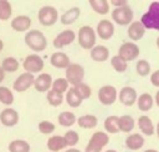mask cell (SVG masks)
Listing matches in <instances>:
<instances>
[{
  "label": "cell",
  "mask_w": 159,
  "mask_h": 152,
  "mask_svg": "<svg viewBox=\"0 0 159 152\" xmlns=\"http://www.w3.org/2000/svg\"><path fill=\"white\" fill-rule=\"evenodd\" d=\"M37 127H39V131H40L41 133H43V135H50V133H52V132L55 131V129H56L55 124L51 122V121H48V120L40 121L39 125H37Z\"/></svg>",
  "instance_id": "60d3db41"
},
{
  "label": "cell",
  "mask_w": 159,
  "mask_h": 152,
  "mask_svg": "<svg viewBox=\"0 0 159 152\" xmlns=\"http://www.w3.org/2000/svg\"><path fill=\"white\" fill-rule=\"evenodd\" d=\"M140 51L139 47L134 43V42H124L120 44L119 49H118V56L124 59L125 62H130L138 58Z\"/></svg>",
  "instance_id": "ba28073f"
},
{
  "label": "cell",
  "mask_w": 159,
  "mask_h": 152,
  "mask_svg": "<svg viewBox=\"0 0 159 152\" xmlns=\"http://www.w3.org/2000/svg\"><path fill=\"white\" fill-rule=\"evenodd\" d=\"M75 40H76V33H75V31L71 30V28H67V30L61 31V32L53 38L52 44H53L55 48L61 49V48H63V47L71 44Z\"/></svg>",
  "instance_id": "30bf717a"
},
{
  "label": "cell",
  "mask_w": 159,
  "mask_h": 152,
  "mask_svg": "<svg viewBox=\"0 0 159 152\" xmlns=\"http://www.w3.org/2000/svg\"><path fill=\"white\" fill-rule=\"evenodd\" d=\"M111 4L114 6V9H117V7H123V6H127V5H128V2H127L125 0H112Z\"/></svg>",
  "instance_id": "f6af8a7d"
},
{
  "label": "cell",
  "mask_w": 159,
  "mask_h": 152,
  "mask_svg": "<svg viewBox=\"0 0 159 152\" xmlns=\"http://www.w3.org/2000/svg\"><path fill=\"white\" fill-rule=\"evenodd\" d=\"M57 121L63 127H71V126H73L77 122V117H76V115L72 111H62L58 115Z\"/></svg>",
  "instance_id": "4316f807"
},
{
  "label": "cell",
  "mask_w": 159,
  "mask_h": 152,
  "mask_svg": "<svg viewBox=\"0 0 159 152\" xmlns=\"http://www.w3.org/2000/svg\"><path fill=\"white\" fill-rule=\"evenodd\" d=\"M65 100H66L67 105L71 106V108H78V106L82 104V101H83L82 96L78 94V91L76 90L75 87H71V88L67 90L66 96H65Z\"/></svg>",
  "instance_id": "7402d4cb"
},
{
  "label": "cell",
  "mask_w": 159,
  "mask_h": 152,
  "mask_svg": "<svg viewBox=\"0 0 159 152\" xmlns=\"http://www.w3.org/2000/svg\"><path fill=\"white\" fill-rule=\"evenodd\" d=\"M50 63L52 67L58 69H67V67L71 64L70 57L65 52H53L50 57Z\"/></svg>",
  "instance_id": "e0dca14e"
},
{
  "label": "cell",
  "mask_w": 159,
  "mask_h": 152,
  "mask_svg": "<svg viewBox=\"0 0 159 152\" xmlns=\"http://www.w3.org/2000/svg\"><path fill=\"white\" fill-rule=\"evenodd\" d=\"M157 47H158V48H159V37H158V38H157Z\"/></svg>",
  "instance_id": "db71d44e"
},
{
  "label": "cell",
  "mask_w": 159,
  "mask_h": 152,
  "mask_svg": "<svg viewBox=\"0 0 159 152\" xmlns=\"http://www.w3.org/2000/svg\"><path fill=\"white\" fill-rule=\"evenodd\" d=\"M117 96H118V93L113 85H103L98 90V100L101 104L106 106L114 104V101L117 100Z\"/></svg>",
  "instance_id": "9c48e42d"
},
{
  "label": "cell",
  "mask_w": 159,
  "mask_h": 152,
  "mask_svg": "<svg viewBox=\"0 0 159 152\" xmlns=\"http://www.w3.org/2000/svg\"><path fill=\"white\" fill-rule=\"evenodd\" d=\"M5 79V70L2 69V67H0V83Z\"/></svg>",
  "instance_id": "bcb514c9"
},
{
  "label": "cell",
  "mask_w": 159,
  "mask_h": 152,
  "mask_svg": "<svg viewBox=\"0 0 159 152\" xmlns=\"http://www.w3.org/2000/svg\"><path fill=\"white\" fill-rule=\"evenodd\" d=\"M96 37H97V33L96 31L88 26V25H84L80 28L78 31V35H77V41H78V44L83 48V49H92L94 46H96Z\"/></svg>",
  "instance_id": "3957f363"
},
{
  "label": "cell",
  "mask_w": 159,
  "mask_h": 152,
  "mask_svg": "<svg viewBox=\"0 0 159 152\" xmlns=\"http://www.w3.org/2000/svg\"><path fill=\"white\" fill-rule=\"evenodd\" d=\"M133 129H134V119L130 115L119 116V131L130 132Z\"/></svg>",
  "instance_id": "d6a6232c"
},
{
  "label": "cell",
  "mask_w": 159,
  "mask_h": 152,
  "mask_svg": "<svg viewBox=\"0 0 159 152\" xmlns=\"http://www.w3.org/2000/svg\"><path fill=\"white\" fill-rule=\"evenodd\" d=\"M140 22L145 28L159 31V1H154L149 5L148 11L142 15Z\"/></svg>",
  "instance_id": "7a4b0ae2"
},
{
  "label": "cell",
  "mask_w": 159,
  "mask_h": 152,
  "mask_svg": "<svg viewBox=\"0 0 159 152\" xmlns=\"http://www.w3.org/2000/svg\"><path fill=\"white\" fill-rule=\"evenodd\" d=\"M47 148L50 150V152H58L63 148L67 147V143H66V140L63 136H60V135H53L51 136L48 140H47V143H46Z\"/></svg>",
  "instance_id": "ffe728a7"
},
{
  "label": "cell",
  "mask_w": 159,
  "mask_h": 152,
  "mask_svg": "<svg viewBox=\"0 0 159 152\" xmlns=\"http://www.w3.org/2000/svg\"><path fill=\"white\" fill-rule=\"evenodd\" d=\"M68 84L70 83L67 82L66 78H57L52 83V89L56 90V91H58V93H61V94H63V93H67Z\"/></svg>",
  "instance_id": "74e56055"
},
{
  "label": "cell",
  "mask_w": 159,
  "mask_h": 152,
  "mask_svg": "<svg viewBox=\"0 0 159 152\" xmlns=\"http://www.w3.org/2000/svg\"><path fill=\"white\" fill-rule=\"evenodd\" d=\"M96 33L102 40H109L114 35V25L109 20H101L96 27Z\"/></svg>",
  "instance_id": "5bb4252c"
},
{
  "label": "cell",
  "mask_w": 159,
  "mask_h": 152,
  "mask_svg": "<svg viewBox=\"0 0 159 152\" xmlns=\"http://www.w3.org/2000/svg\"><path fill=\"white\" fill-rule=\"evenodd\" d=\"M150 83L154 87H158L159 88V69L150 74Z\"/></svg>",
  "instance_id": "7bdbcfd3"
},
{
  "label": "cell",
  "mask_w": 159,
  "mask_h": 152,
  "mask_svg": "<svg viewBox=\"0 0 159 152\" xmlns=\"http://www.w3.org/2000/svg\"><path fill=\"white\" fill-rule=\"evenodd\" d=\"M52 83H53V79L51 77V74L48 73H40L36 79H35V89L39 91V93H47L48 90L52 89Z\"/></svg>",
  "instance_id": "7c38bea8"
},
{
  "label": "cell",
  "mask_w": 159,
  "mask_h": 152,
  "mask_svg": "<svg viewBox=\"0 0 159 152\" xmlns=\"http://www.w3.org/2000/svg\"><path fill=\"white\" fill-rule=\"evenodd\" d=\"M65 75H66L65 78L67 79V82L72 87H76L80 83H82L84 78V68L78 63H71L65 70Z\"/></svg>",
  "instance_id": "5b68a950"
},
{
  "label": "cell",
  "mask_w": 159,
  "mask_h": 152,
  "mask_svg": "<svg viewBox=\"0 0 159 152\" xmlns=\"http://www.w3.org/2000/svg\"><path fill=\"white\" fill-rule=\"evenodd\" d=\"M89 54L94 62H104L109 58V49L103 44H97L91 49Z\"/></svg>",
  "instance_id": "44dd1931"
},
{
  "label": "cell",
  "mask_w": 159,
  "mask_h": 152,
  "mask_svg": "<svg viewBox=\"0 0 159 152\" xmlns=\"http://www.w3.org/2000/svg\"><path fill=\"white\" fill-rule=\"evenodd\" d=\"M106 152H117V151H116V150H107Z\"/></svg>",
  "instance_id": "f5cc1de1"
},
{
  "label": "cell",
  "mask_w": 159,
  "mask_h": 152,
  "mask_svg": "<svg viewBox=\"0 0 159 152\" xmlns=\"http://www.w3.org/2000/svg\"><path fill=\"white\" fill-rule=\"evenodd\" d=\"M80 15H81V9L77 7V6H73V7H70L68 10H66L61 15L60 21H61L62 25H66L67 26V25H71V23L76 22L77 19L80 17Z\"/></svg>",
  "instance_id": "d6986e66"
},
{
  "label": "cell",
  "mask_w": 159,
  "mask_h": 152,
  "mask_svg": "<svg viewBox=\"0 0 159 152\" xmlns=\"http://www.w3.org/2000/svg\"><path fill=\"white\" fill-rule=\"evenodd\" d=\"M104 130L108 133H117L119 132V116L111 115L104 120Z\"/></svg>",
  "instance_id": "83f0119b"
},
{
  "label": "cell",
  "mask_w": 159,
  "mask_h": 152,
  "mask_svg": "<svg viewBox=\"0 0 159 152\" xmlns=\"http://www.w3.org/2000/svg\"><path fill=\"white\" fill-rule=\"evenodd\" d=\"M12 15V6L7 0H0V21H7Z\"/></svg>",
  "instance_id": "836d02e7"
},
{
  "label": "cell",
  "mask_w": 159,
  "mask_h": 152,
  "mask_svg": "<svg viewBox=\"0 0 159 152\" xmlns=\"http://www.w3.org/2000/svg\"><path fill=\"white\" fill-rule=\"evenodd\" d=\"M112 19L117 25L127 26L133 22V11L127 5L123 7H117L112 11Z\"/></svg>",
  "instance_id": "8992f818"
},
{
  "label": "cell",
  "mask_w": 159,
  "mask_h": 152,
  "mask_svg": "<svg viewBox=\"0 0 159 152\" xmlns=\"http://www.w3.org/2000/svg\"><path fill=\"white\" fill-rule=\"evenodd\" d=\"M1 67H2V69H4L5 72H7V73H14V72H16V70L19 69L20 64H19V62H17L16 58H14V57H6V58L2 59Z\"/></svg>",
  "instance_id": "e575fe53"
},
{
  "label": "cell",
  "mask_w": 159,
  "mask_h": 152,
  "mask_svg": "<svg viewBox=\"0 0 159 152\" xmlns=\"http://www.w3.org/2000/svg\"><path fill=\"white\" fill-rule=\"evenodd\" d=\"M154 100H155V104L159 106V90L157 91V94H155V98H154Z\"/></svg>",
  "instance_id": "7dc6e473"
},
{
  "label": "cell",
  "mask_w": 159,
  "mask_h": 152,
  "mask_svg": "<svg viewBox=\"0 0 159 152\" xmlns=\"http://www.w3.org/2000/svg\"><path fill=\"white\" fill-rule=\"evenodd\" d=\"M0 103L6 106L14 103V94L7 87H0Z\"/></svg>",
  "instance_id": "8d00e7d4"
},
{
  "label": "cell",
  "mask_w": 159,
  "mask_h": 152,
  "mask_svg": "<svg viewBox=\"0 0 159 152\" xmlns=\"http://www.w3.org/2000/svg\"><path fill=\"white\" fill-rule=\"evenodd\" d=\"M25 43L34 52H42L47 47L46 36L40 30H30L25 33Z\"/></svg>",
  "instance_id": "6da1fadb"
},
{
  "label": "cell",
  "mask_w": 159,
  "mask_h": 152,
  "mask_svg": "<svg viewBox=\"0 0 159 152\" xmlns=\"http://www.w3.org/2000/svg\"><path fill=\"white\" fill-rule=\"evenodd\" d=\"M37 19L42 26H52L58 20L57 9L55 6H51V5H45L39 10Z\"/></svg>",
  "instance_id": "277c9868"
},
{
  "label": "cell",
  "mask_w": 159,
  "mask_h": 152,
  "mask_svg": "<svg viewBox=\"0 0 159 152\" xmlns=\"http://www.w3.org/2000/svg\"><path fill=\"white\" fill-rule=\"evenodd\" d=\"M135 70L140 77H145L150 73V64L145 59H139L135 64Z\"/></svg>",
  "instance_id": "f35d334b"
},
{
  "label": "cell",
  "mask_w": 159,
  "mask_h": 152,
  "mask_svg": "<svg viewBox=\"0 0 159 152\" xmlns=\"http://www.w3.org/2000/svg\"><path fill=\"white\" fill-rule=\"evenodd\" d=\"M65 152H81V151H80V150H77V148H75V147H71V148L66 150Z\"/></svg>",
  "instance_id": "c3c4849f"
},
{
  "label": "cell",
  "mask_w": 159,
  "mask_h": 152,
  "mask_svg": "<svg viewBox=\"0 0 159 152\" xmlns=\"http://www.w3.org/2000/svg\"><path fill=\"white\" fill-rule=\"evenodd\" d=\"M101 151H102L101 147H98V146H96V145H93L91 142H88L86 148H84V152H101Z\"/></svg>",
  "instance_id": "ee69618b"
},
{
  "label": "cell",
  "mask_w": 159,
  "mask_h": 152,
  "mask_svg": "<svg viewBox=\"0 0 159 152\" xmlns=\"http://www.w3.org/2000/svg\"><path fill=\"white\" fill-rule=\"evenodd\" d=\"M89 5L99 15H106L109 12V2L107 0H89Z\"/></svg>",
  "instance_id": "4dcf8cb0"
},
{
  "label": "cell",
  "mask_w": 159,
  "mask_h": 152,
  "mask_svg": "<svg viewBox=\"0 0 159 152\" xmlns=\"http://www.w3.org/2000/svg\"><path fill=\"white\" fill-rule=\"evenodd\" d=\"M2 48H4V42H2V40L0 38V52L2 51Z\"/></svg>",
  "instance_id": "681fc988"
},
{
  "label": "cell",
  "mask_w": 159,
  "mask_h": 152,
  "mask_svg": "<svg viewBox=\"0 0 159 152\" xmlns=\"http://www.w3.org/2000/svg\"><path fill=\"white\" fill-rule=\"evenodd\" d=\"M0 122L6 127H12L19 122V114L15 109L6 108L0 112Z\"/></svg>",
  "instance_id": "9a60e30c"
},
{
  "label": "cell",
  "mask_w": 159,
  "mask_h": 152,
  "mask_svg": "<svg viewBox=\"0 0 159 152\" xmlns=\"http://www.w3.org/2000/svg\"><path fill=\"white\" fill-rule=\"evenodd\" d=\"M31 19L26 15H19L11 20V28L16 32H27L31 27Z\"/></svg>",
  "instance_id": "2e32d148"
},
{
  "label": "cell",
  "mask_w": 159,
  "mask_h": 152,
  "mask_svg": "<svg viewBox=\"0 0 159 152\" xmlns=\"http://www.w3.org/2000/svg\"><path fill=\"white\" fill-rule=\"evenodd\" d=\"M125 146L132 151L140 150L144 146V137L140 133H132L125 138Z\"/></svg>",
  "instance_id": "cb8c5ba5"
},
{
  "label": "cell",
  "mask_w": 159,
  "mask_h": 152,
  "mask_svg": "<svg viewBox=\"0 0 159 152\" xmlns=\"http://www.w3.org/2000/svg\"><path fill=\"white\" fill-rule=\"evenodd\" d=\"M46 99H47V103L51 106H60L65 100L63 94H61V93H58L53 89H51L46 93Z\"/></svg>",
  "instance_id": "1f68e13d"
},
{
  "label": "cell",
  "mask_w": 159,
  "mask_h": 152,
  "mask_svg": "<svg viewBox=\"0 0 159 152\" xmlns=\"http://www.w3.org/2000/svg\"><path fill=\"white\" fill-rule=\"evenodd\" d=\"M111 64L113 67V69L118 73H124L128 68V62H125L124 59H122L118 54L117 56H113L111 58Z\"/></svg>",
  "instance_id": "d590c367"
},
{
  "label": "cell",
  "mask_w": 159,
  "mask_h": 152,
  "mask_svg": "<svg viewBox=\"0 0 159 152\" xmlns=\"http://www.w3.org/2000/svg\"><path fill=\"white\" fill-rule=\"evenodd\" d=\"M97 124H98V119L92 114H86L77 119V125L82 129H94Z\"/></svg>",
  "instance_id": "484cf974"
},
{
  "label": "cell",
  "mask_w": 159,
  "mask_h": 152,
  "mask_svg": "<svg viewBox=\"0 0 159 152\" xmlns=\"http://www.w3.org/2000/svg\"><path fill=\"white\" fill-rule=\"evenodd\" d=\"M35 79H36V78L34 77V74L27 73V72H24V73H21V74L15 79V82H14V84H12V88H14V90H16V91H19V93L26 91L31 85L35 84Z\"/></svg>",
  "instance_id": "8fae6325"
},
{
  "label": "cell",
  "mask_w": 159,
  "mask_h": 152,
  "mask_svg": "<svg viewBox=\"0 0 159 152\" xmlns=\"http://www.w3.org/2000/svg\"><path fill=\"white\" fill-rule=\"evenodd\" d=\"M63 137H65V140H66V143H67V147H75L77 143H78V141H80V136H78V133L76 132V131H73V130H68L65 135H63Z\"/></svg>",
  "instance_id": "ab89813d"
},
{
  "label": "cell",
  "mask_w": 159,
  "mask_h": 152,
  "mask_svg": "<svg viewBox=\"0 0 159 152\" xmlns=\"http://www.w3.org/2000/svg\"><path fill=\"white\" fill-rule=\"evenodd\" d=\"M89 142L93 143V145H96V146H98V147H101V148H103L104 146L108 145L109 137H108V135H107L104 131H96V132L91 136Z\"/></svg>",
  "instance_id": "f1b7e54d"
},
{
  "label": "cell",
  "mask_w": 159,
  "mask_h": 152,
  "mask_svg": "<svg viewBox=\"0 0 159 152\" xmlns=\"http://www.w3.org/2000/svg\"><path fill=\"white\" fill-rule=\"evenodd\" d=\"M76 88V90L78 91V94L82 96V99L84 100V99H88L91 95H92V89H91V87L88 85V84H86V83H80L78 85H76L75 87Z\"/></svg>",
  "instance_id": "b9f144b4"
},
{
  "label": "cell",
  "mask_w": 159,
  "mask_h": 152,
  "mask_svg": "<svg viewBox=\"0 0 159 152\" xmlns=\"http://www.w3.org/2000/svg\"><path fill=\"white\" fill-rule=\"evenodd\" d=\"M138 127L144 136H152L154 133V125L149 116L142 115L138 119Z\"/></svg>",
  "instance_id": "603a6c76"
},
{
  "label": "cell",
  "mask_w": 159,
  "mask_h": 152,
  "mask_svg": "<svg viewBox=\"0 0 159 152\" xmlns=\"http://www.w3.org/2000/svg\"><path fill=\"white\" fill-rule=\"evenodd\" d=\"M153 104H154V99L149 93H143L138 96L137 105L140 111H149L153 108Z\"/></svg>",
  "instance_id": "d4e9b609"
},
{
  "label": "cell",
  "mask_w": 159,
  "mask_h": 152,
  "mask_svg": "<svg viewBox=\"0 0 159 152\" xmlns=\"http://www.w3.org/2000/svg\"><path fill=\"white\" fill-rule=\"evenodd\" d=\"M144 152H158L157 150H153V148H149V150H145Z\"/></svg>",
  "instance_id": "f907efd6"
},
{
  "label": "cell",
  "mask_w": 159,
  "mask_h": 152,
  "mask_svg": "<svg viewBox=\"0 0 159 152\" xmlns=\"http://www.w3.org/2000/svg\"><path fill=\"white\" fill-rule=\"evenodd\" d=\"M127 33L132 41H139L145 33V27L143 26V23L140 21H133L129 25Z\"/></svg>",
  "instance_id": "ac0fdd59"
},
{
  "label": "cell",
  "mask_w": 159,
  "mask_h": 152,
  "mask_svg": "<svg viewBox=\"0 0 159 152\" xmlns=\"http://www.w3.org/2000/svg\"><path fill=\"white\" fill-rule=\"evenodd\" d=\"M119 101L125 105V106H132L134 105V103H137L138 100V95H137V90L132 87H123L119 90Z\"/></svg>",
  "instance_id": "4fadbf2b"
},
{
  "label": "cell",
  "mask_w": 159,
  "mask_h": 152,
  "mask_svg": "<svg viewBox=\"0 0 159 152\" xmlns=\"http://www.w3.org/2000/svg\"><path fill=\"white\" fill-rule=\"evenodd\" d=\"M45 62L43 59L37 54V53H32L26 56V58L22 62V67L27 73L35 74V73H40L43 69Z\"/></svg>",
  "instance_id": "52a82bcc"
},
{
  "label": "cell",
  "mask_w": 159,
  "mask_h": 152,
  "mask_svg": "<svg viewBox=\"0 0 159 152\" xmlns=\"http://www.w3.org/2000/svg\"><path fill=\"white\" fill-rule=\"evenodd\" d=\"M155 131H157V135H158V137H159V122L157 124V129H155Z\"/></svg>",
  "instance_id": "816d5d0a"
},
{
  "label": "cell",
  "mask_w": 159,
  "mask_h": 152,
  "mask_svg": "<svg viewBox=\"0 0 159 152\" xmlns=\"http://www.w3.org/2000/svg\"><path fill=\"white\" fill-rule=\"evenodd\" d=\"M9 152H30V143L25 140H14L9 143Z\"/></svg>",
  "instance_id": "f546056e"
}]
</instances>
